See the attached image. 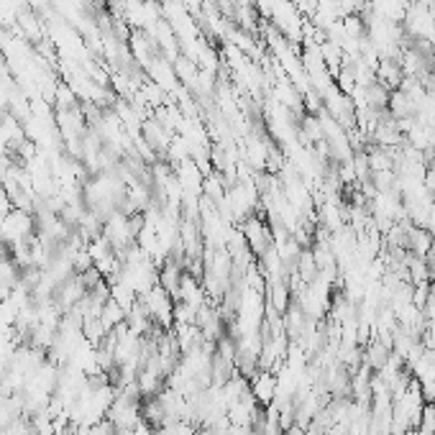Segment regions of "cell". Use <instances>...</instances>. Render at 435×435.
Instances as JSON below:
<instances>
[{"instance_id": "8992f818", "label": "cell", "mask_w": 435, "mask_h": 435, "mask_svg": "<svg viewBox=\"0 0 435 435\" xmlns=\"http://www.w3.org/2000/svg\"><path fill=\"white\" fill-rule=\"evenodd\" d=\"M364 100H366V108H371V111H387L389 90L381 87L379 82H374L369 87H364Z\"/></svg>"}, {"instance_id": "7a4b0ae2", "label": "cell", "mask_w": 435, "mask_h": 435, "mask_svg": "<svg viewBox=\"0 0 435 435\" xmlns=\"http://www.w3.org/2000/svg\"><path fill=\"white\" fill-rule=\"evenodd\" d=\"M251 392L261 408H269L277 397V377L267 369H259L251 377Z\"/></svg>"}, {"instance_id": "277c9868", "label": "cell", "mask_w": 435, "mask_h": 435, "mask_svg": "<svg viewBox=\"0 0 435 435\" xmlns=\"http://www.w3.org/2000/svg\"><path fill=\"white\" fill-rule=\"evenodd\" d=\"M433 249V233L427 228H417V225H410L408 231V251L415 254V256H427Z\"/></svg>"}, {"instance_id": "5b68a950", "label": "cell", "mask_w": 435, "mask_h": 435, "mask_svg": "<svg viewBox=\"0 0 435 435\" xmlns=\"http://www.w3.org/2000/svg\"><path fill=\"white\" fill-rule=\"evenodd\" d=\"M98 317H100V323L105 325V331L111 333V331H115L118 325L126 323V310H123V307L111 297V300L102 305V310H100V315H98Z\"/></svg>"}, {"instance_id": "3957f363", "label": "cell", "mask_w": 435, "mask_h": 435, "mask_svg": "<svg viewBox=\"0 0 435 435\" xmlns=\"http://www.w3.org/2000/svg\"><path fill=\"white\" fill-rule=\"evenodd\" d=\"M374 74H377V82H379L381 87H387L389 93L399 90V85L405 80L402 67H399V62H394V59H379V67H377Z\"/></svg>"}, {"instance_id": "6da1fadb", "label": "cell", "mask_w": 435, "mask_h": 435, "mask_svg": "<svg viewBox=\"0 0 435 435\" xmlns=\"http://www.w3.org/2000/svg\"><path fill=\"white\" fill-rule=\"evenodd\" d=\"M238 231H241L243 241H246L249 251L256 256V259H261L267 251L274 249V231L269 228V223L264 221V215L251 213L249 218H243V221L238 223Z\"/></svg>"}]
</instances>
